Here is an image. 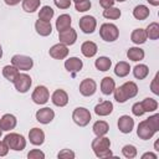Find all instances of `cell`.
<instances>
[{"mask_svg": "<svg viewBox=\"0 0 159 159\" xmlns=\"http://www.w3.org/2000/svg\"><path fill=\"white\" fill-rule=\"evenodd\" d=\"M94 66H96V68H97L98 71L106 72V71H108V70L111 68L112 61H111V58L107 57V56H101V57H98V58L94 61Z\"/></svg>", "mask_w": 159, "mask_h": 159, "instance_id": "f1b7e54d", "label": "cell"}, {"mask_svg": "<svg viewBox=\"0 0 159 159\" xmlns=\"http://www.w3.org/2000/svg\"><path fill=\"white\" fill-rule=\"evenodd\" d=\"M147 34H145V30L144 29H135V30H133L132 31V34H130V40H132V42L133 43H135V45H142V43H144L145 41H147Z\"/></svg>", "mask_w": 159, "mask_h": 159, "instance_id": "cb8c5ba5", "label": "cell"}, {"mask_svg": "<svg viewBox=\"0 0 159 159\" xmlns=\"http://www.w3.org/2000/svg\"><path fill=\"white\" fill-rule=\"evenodd\" d=\"M4 142L7 144L9 149H12L15 152H21L26 147V139L24 138V135L19 134V133L6 134L5 138H4Z\"/></svg>", "mask_w": 159, "mask_h": 159, "instance_id": "7a4b0ae2", "label": "cell"}, {"mask_svg": "<svg viewBox=\"0 0 159 159\" xmlns=\"http://www.w3.org/2000/svg\"><path fill=\"white\" fill-rule=\"evenodd\" d=\"M71 24H72L71 16L67 15V14H62V15H60V16L57 17V20H56V29H57V31L60 32V31H63V30L71 27Z\"/></svg>", "mask_w": 159, "mask_h": 159, "instance_id": "603a6c76", "label": "cell"}, {"mask_svg": "<svg viewBox=\"0 0 159 159\" xmlns=\"http://www.w3.org/2000/svg\"><path fill=\"white\" fill-rule=\"evenodd\" d=\"M120 15H122L120 10L117 9V7H114V6L103 10V16L106 19H109V20H117V19L120 17Z\"/></svg>", "mask_w": 159, "mask_h": 159, "instance_id": "8d00e7d4", "label": "cell"}, {"mask_svg": "<svg viewBox=\"0 0 159 159\" xmlns=\"http://www.w3.org/2000/svg\"><path fill=\"white\" fill-rule=\"evenodd\" d=\"M113 111V103L111 101H103L98 104H96L94 107V113L99 117H106L109 116Z\"/></svg>", "mask_w": 159, "mask_h": 159, "instance_id": "d6986e66", "label": "cell"}, {"mask_svg": "<svg viewBox=\"0 0 159 159\" xmlns=\"http://www.w3.org/2000/svg\"><path fill=\"white\" fill-rule=\"evenodd\" d=\"M129 71H130V66L125 61H119L116 65V67H114V73L118 77H125V76H128L129 75Z\"/></svg>", "mask_w": 159, "mask_h": 159, "instance_id": "4dcf8cb0", "label": "cell"}, {"mask_svg": "<svg viewBox=\"0 0 159 159\" xmlns=\"http://www.w3.org/2000/svg\"><path fill=\"white\" fill-rule=\"evenodd\" d=\"M15 86V89L20 93H26L31 84H32V80L27 73H19L17 77L15 78V81L12 82Z\"/></svg>", "mask_w": 159, "mask_h": 159, "instance_id": "8992f818", "label": "cell"}, {"mask_svg": "<svg viewBox=\"0 0 159 159\" xmlns=\"http://www.w3.org/2000/svg\"><path fill=\"white\" fill-rule=\"evenodd\" d=\"M144 50H142L140 47H129L128 51H127V57L128 60L130 61H134V62H138V61H142L144 58Z\"/></svg>", "mask_w": 159, "mask_h": 159, "instance_id": "484cf974", "label": "cell"}, {"mask_svg": "<svg viewBox=\"0 0 159 159\" xmlns=\"http://www.w3.org/2000/svg\"><path fill=\"white\" fill-rule=\"evenodd\" d=\"M91 1L89 0H83V1H80V2H76L75 4V7L78 12H84V11H88L91 9Z\"/></svg>", "mask_w": 159, "mask_h": 159, "instance_id": "ab89813d", "label": "cell"}, {"mask_svg": "<svg viewBox=\"0 0 159 159\" xmlns=\"http://www.w3.org/2000/svg\"><path fill=\"white\" fill-rule=\"evenodd\" d=\"M19 73H20L19 70L12 65H6L2 67V76L10 82H14Z\"/></svg>", "mask_w": 159, "mask_h": 159, "instance_id": "f546056e", "label": "cell"}, {"mask_svg": "<svg viewBox=\"0 0 159 159\" xmlns=\"http://www.w3.org/2000/svg\"><path fill=\"white\" fill-rule=\"evenodd\" d=\"M147 120H148V123L150 124V127H152L155 132L159 130V114H158V113L150 116L149 118H147Z\"/></svg>", "mask_w": 159, "mask_h": 159, "instance_id": "60d3db41", "label": "cell"}, {"mask_svg": "<svg viewBox=\"0 0 159 159\" xmlns=\"http://www.w3.org/2000/svg\"><path fill=\"white\" fill-rule=\"evenodd\" d=\"M51 101H52V103H53L55 106H57V107H65V106L68 103V94H67V92H66L65 89L58 88V89H56V91L52 93Z\"/></svg>", "mask_w": 159, "mask_h": 159, "instance_id": "9a60e30c", "label": "cell"}, {"mask_svg": "<svg viewBox=\"0 0 159 159\" xmlns=\"http://www.w3.org/2000/svg\"><path fill=\"white\" fill-rule=\"evenodd\" d=\"M82 67H83V62L78 57H70L68 60L65 61V68L71 73L80 72L82 70Z\"/></svg>", "mask_w": 159, "mask_h": 159, "instance_id": "ac0fdd59", "label": "cell"}, {"mask_svg": "<svg viewBox=\"0 0 159 159\" xmlns=\"http://www.w3.org/2000/svg\"><path fill=\"white\" fill-rule=\"evenodd\" d=\"M9 153V147L4 140H0V157H5Z\"/></svg>", "mask_w": 159, "mask_h": 159, "instance_id": "7dc6e473", "label": "cell"}, {"mask_svg": "<svg viewBox=\"0 0 159 159\" xmlns=\"http://www.w3.org/2000/svg\"><path fill=\"white\" fill-rule=\"evenodd\" d=\"M80 1H83V0H73V2L76 4V2H80Z\"/></svg>", "mask_w": 159, "mask_h": 159, "instance_id": "db71d44e", "label": "cell"}, {"mask_svg": "<svg viewBox=\"0 0 159 159\" xmlns=\"http://www.w3.org/2000/svg\"><path fill=\"white\" fill-rule=\"evenodd\" d=\"M150 5H153V6H158L159 5V0H147Z\"/></svg>", "mask_w": 159, "mask_h": 159, "instance_id": "816d5d0a", "label": "cell"}, {"mask_svg": "<svg viewBox=\"0 0 159 159\" xmlns=\"http://www.w3.org/2000/svg\"><path fill=\"white\" fill-rule=\"evenodd\" d=\"M132 113L134 114V116H137V117H142L145 112H144V109H143V107H142V103L140 102H135L133 106H132Z\"/></svg>", "mask_w": 159, "mask_h": 159, "instance_id": "ee69618b", "label": "cell"}, {"mask_svg": "<svg viewBox=\"0 0 159 159\" xmlns=\"http://www.w3.org/2000/svg\"><path fill=\"white\" fill-rule=\"evenodd\" d=\"M145 158L157 159V158H158V155H157V154H154V153H150V152H148V153H144V154L142 155V159H145Z\"/></svg>", "mask_w": 159, "mask_h": 159, "instance_id": "681fc988", "label": "cell"}, {"mask_svg": "<svg viewBox=\"0 0 159 159\" xmlns=\"http://www.w3.org/2000/svg\"><path fill=\"white\" fill-rule=\"evenodd\" d=\"M75 157H76V154L71 149H62L57 154V158H60V159H73Z\"/></svg>", "mask_w": 159, "mask_h": 159, "instance_id": "b9f144b4", "label": "cell"}, {"mask_svg": "<svg viewBox=\"0 0 159 159\" xmlns=\"http://www.w3.org/2000/svg\"><path fill=\"white\" fill-rule=\"evenodd\" d=\"M35 117H36L37 122H40L42 124H48V123H51L53 120L55 112H53V109H51L48 107H43V108H41V109H39L36 112Z\"/></svg>", "mask_w": 159, "mask_h": 159, "instance_id": "7c38bea8", "label": "cell"}, {"mask_svg": "<svg viewBox=\"0 0 159 159\" xmlns=\"http://www.w3.org/2000/svg\"><path fill=\"white\" fill-rule=\"evenodd\" d=\"M155 133H157V132L150 127V124L148 123L147 119L139 122L138 128H137V135H138L140 139H143V140H148V139H150Z\"/></svg>", "mask_w": 159, "mask_h": 159, "instance_id": "30bf717a", "label": "cell"}, {"mask_svg": "<svg viewBox=\"0 0 159 159\" xmlns=\"http://www.w3.org/2000/svg\"><path fill=\"white\" fill-rule=\"evenodd\" d=\"M92 129H93V133L96 134V137H102V135H106L108 133L109 125L104 120H97V122H94Z\"/></svg>", "mask_w": 159, "mask_h": 159, "instance_id": "4316f807", "label": "cell"}, {"mask_svg": "<svg viewBox=\"0 0 159 159\" xmlns=\"http://www.w3.org/2000/svg\"><path fill=\"white\" fill-rule=\"evenodd\" d=\"M150 89H152V92L154 93V94H159V73H157L155 76H154V78H153V81H152V83H150Z\"/></svg>", "mask_w": 159, "mask_h": 159, "instance_id": "f6af8a7d", "label": "cell"}, {"mask_svg": "<svg viewBox=\"0 0 159 159\" xmlns=\"http://www.w3.org/2000/svg\"><path fill=\"white\" fill-rule=\"evenodd\" d=\"M114 1H118V2H123V1H125V0H114Z\"/></svg>", "mask_w": 159, "mask_h": 159, "instance_id": "11a10c76", "label": "cell"}, {"mask_svg": "<svg viewBox=\"0 0 159 159\" xmlns=\"http://www.w3.org/2000/svg\"><path fill=\"white\" fill-rule=\"evenodd\" d=\"M122 89L125 94V97L129 99V98H133L138 94V86L133 82V81H128V82H124L122 86Z\"/></svg>", "mask_w": 159, "mask_h": 159, "instance_id": "d4e9b609", "label": "cell"}, {"mask_svg": "<svg viewBox=\"0 0 159 159\" xmlns=\"http://www.w3.org/2000/svg\"><path fill=\"white\" fill-rule=\"evenodd\" d=\"M97 91V83L92 78H84L80 83V93L84 97L93 96Z\"/></svg>", "mask_w": 159, "mask_h": 159, "instance_id": "9c48e42d", "label": "cell"}, {"mask_svg": "<svg viewBox=\"0 0 159 159\" xmlns=\"http://www.w3.org/2000/svg\"><path fill=\"white\" fill-rule=\"evenodd\" d=\"M114 88H116V82H114V80L112 77L107 76V77L102 78V81H101V91H102L103 94H106V96L112 94Z\"/></svg>", "mask_w": 159, "mask_h": 159, "instance_id": "44dd1931", "label": "cell"}, {"mask_svg": "<svg viewBox=\"0 0 159 159\" xmlns=\"http://www.w3.org/2000/svg\"><path fill=\"white\" fill-rule=\"evenodd\" d=\"M58 40H60L61 43H63L66 46H71L77 40V32H76L75 29L68 27V29L58 32Z\"/></svg>", "mask_w": 159, "mask_h": 159, "instance_id": "8fae6325", "label": "cell"}, {"mask_svg": "<svg viewBox=\"0 0 159 159\" xmlns=\"http://www.w3.org/2000/svg\"><path fill=\"white\" fill-rule=\"evenodd\" d=\"M35 30L40 36H48L52 32V25L50 21H43L39 19L35 22Z\"/></svg>", "mask_w": 159, "mask_h": 159, "instance_id": "ffe728a7", "label": "cell"}, {"mask_svg": "<svg viewBox=\"0 0 159 159\" xmlns=\"http://www.w3.org/2000/svg\"><path fill=\"white\" fill-rule=\"evenodd\" d=\"M137 148L134 147V145H132V144H127V145H124L123 148H122V154H123V157L124 158H127V159H133V158H135L137 157Z\"/></svg>", "mask_w": 159, "mask_h": 159, "instance_id": "74e56055", "label": "cell"}, {"mask_svg": "<svg viewBox=\"0 0 159 159\" xmlns=\"http://www.w3.org/2000/svg\"><path fill=\"white\" fill-rule=\"evenodd\" d=\"M140 103H142V107H143L144 112H149L150 113V112H155L158 109V102L154 98H150V97L144 98Z\"/></svg>", "mask_w": 159, "mask_h": 159, "instance_id": "e575fe53", "label": "cell"}, {"mask_svg": "<svg viewBox=\"0 0 159 159\" xmlns=\"http://www.w3.org/2000/svg\"><path fill=\"white\" fill-rule=\"evenodd\" d=\"M91 147L97 158H108V157L113 155V153L111 150V140H109V138H107L104 135L96 137L92 140Z\"/></svg>", "mask_w": 159, "mask_h": 159, "instance_id": "6da1fadb", "label": "cell"}, {"mask_svg": "<svg viewBox=\"0 0 159 159\" xmlns=\"http://www.w3.org/2000/svg\"><path fill=\"white\" fill-rule=\"evenodd\" d=\"M150 11H149V7L145 6V5H137L134 9H133V16L134 19L137 20H145L148 16H149Z\"/></svg>", "mask_w": 159, "mask_h": 159, "instance_id": "83f0119b", "label": "cell"}, {"mask_svg": "<svg viewBox=\"0 0 159 159\" xmlns=\"http://www.w3.org/2000/svg\"><path fill=\"white\" fill-rule=\"evenodd\" d=\"M4 1H5L6 5H9V6H14V5H17L21 0H4Z\"/></svg>", "mask_w": 159, "mask_h": 159, "instance_id": "f907efd6", "label": "cell"}, {"mask_svg": "<svg viewBox=\"0 0 159 159\" xmlns=\"http://www.w3.org/2000/svg\"><path fill=\"white\" fill-rule=\"evenodd\" d=\"M48 53H50V56H51L52 58H55V60H63V58H66L67 55H68V48H67L66 45H63V43L60 42V43L53 45V46L48 50Z\"/></svg>", "mask_w": 159, "mask_h": 159, "instance_id": "4fadbf2b", "label": "cell"}, {"mask_svg": "<svg viewBox=\"0 0 159 159\" xmlns=\"http://www.w3.org/2000/svg\"><path fill=\"white\" fill-rule=\"evenodd\" d=\"M2 57V47H1V45H0V58Z\"/></svg>", "mask_w": 159, "mask_h": 159, "instance_id": "f5cc1de1", "label": "cell"}, {"mask_svg": "<svg viewBox=\"0 0 159 159\" xmlns=\"http://www.w3.org/2000/svg\"><path fill=\"white\" fill-rule=\"evenodd\" d=\"M99 36L102 37V40H104L106 42H113L118 39L119 36V30L114 24H102L99 27Z\"/></svg>", "mask_w": 159, "mask_h": 159, "instance_id": "3957f363", "label": "cell"}, {"mask_svg": "<svg viewBox=\"0 0 159 159\" xmlns=\"http://www.w3.org/2000/svg\"><path fill=\"white\" fill-rule=\"evenodd\" d=\"M97 50L98 47L93 41H84L81 45V52L86 57H93L97 53Z\"/></svg>", "mask_w": 159, "mask_h": 159, "instance_id": "7402d4cb", "label": "cell"}, {"mask_svg": "<svg viewBox=\"0 0 159 159\" xmlns=\"http://www.w3.org/2000/svg\"><path fill=\"white\" fill-rule=\"evenodd\" d=\"M41 0H22V10L26 12H35L40 7Z\"/></svg>", "mask_w": 159, "mask_h": 159, "instance_id": "d590c367", "label": "cell"}, {"mask_svg": "<svg viewBox=\"0 0 159 159\" xmlns=\"http://www.w3.org/2000/svg\"><path fill=\"white\" fill-rule=\"evenodd\" d=\"M48 98H50V92L45 86H37L31 94V99L36 104H45L48 101Z\"/></svg>", "mask_w": 159, "mask_h": 159, "instance_id": "ba28073f", "label": "cell"}, {"mask_svg": "<svg viewBox=\"0 0 159 159\" xmlns=\"http://www.w3.org/2000/svg\"><path fill=\"white\" fill-rule=\"evenodd\" d=\"M99 5L103 9H108L114 5V0H99Z\"/></svg>", "mask_w": 159, "mask_h": 159, "instance_id": "c3c4849f", "label": "cell"}, {"mask_svg": "<svg viewBox=\"0 0 159 159\" xmlns=\"http://www.w3.org/2000/svg\"><path fill=\"white\" fill-rule=\"evenodd\" d=\"M134 128V119L127 114L119 117L118 119V129L119 132H122L123 134H128L133 130Z\"/></svg>", "mask_w": 159, "mask_h": 159, "instance_id": "5bb4252c", "label": "cell"}, {"mask_svg": "<svg viewBox=\"0 0 159 159\" xmlns=\"http://www.w3.org/2000/svg\"><path fill=\"white\" fill-rule=\"evenodd\" d=\"M133 75L137 80H144L148 75H149V68L147 65H143V63H139L134 68H133Z\"/></svg>", "mask_w": 159, "mask_h": 159, "instance_id": "1f68e13d", "label": "cell"}, {"mask_svg": "<svg viewBox=\"0 0 159 159\" xmlns=\"http://www.w3.org/2000/svg\"><path fill=\"white\" fill-rule=\"evenodd\" d=\"M16 124H17V119L14 114L6 113L0 118V128L5 132H9V130L14 129L16 127Z\"/></svg>", "mask_w": 159, "mask_h": 159, "instance_id": "2e32d148", "label": "cell"}, {"mask_svg": "<svg viewBox=\"0 0 159 159\" xmlns=\"http://www.w3.org/2000/svg\"><path fill=\"white\" fill-rule=\"evenodd\" d=\"M72 119H73V122L77 125L86 127L91 122L92 117H91V113H89V111L87 108H84V107H77V108L73 109Z\"/></svg>", "mask_w": 159, "mask_h": 159, "instance_id": "277c9868", "label": "cell"}, {"mask_svg": "<svg viewBox=\"0 0 159 159\" xmlns=\"http://www.w3.org/2000/svg\"><path fill=\"white\" fill-rule=\"evenodd\" d=\"M147 37L150 40H158L159 39V24L158 22H150L145 29Z\"/></svg>", "mask_w": 159, "mask_h": 159, "instance_id": "d6a6232c", "label": "cell"}, {"mask_svg": "<svg viewBox=\"0 0 159 159\" xmlns=\"http://www.w3.org/2000/svg\"><path fill=\"white\" fill-rule=\"evenodd\" d=\"M113 94H114V99H116L118 103H124V102L128 101V98L125 97V94H124V92H123V89H122L120 86L117 87V88H114Z\"/></svg>", "mask_w": 159, "mask_h": 159, "instance_id": "f35d334b", "label": "cell"}, {"mask_svg": "<svg viewBox=\"0 0 159 159\" xmlns=\"http://www.w3.org/2000/svg\"><path fill=\"white\" fill-rule=\"evenodd\" d=\"M29 140L32 145H41L45 142V133L40 128H32L29 132Z\"/></svg>", "mask_w": 159, "mask_h": 159, "instance_id": "e0dca14e", "label": "cell"}, {"mask_svg": "<svg viewBox=\"0 0 159 159\" xmlns=\"http://www.w3.org/2000/svg\"><path fill=\"white\" fill-rule=\"evenodd\" d=\"M53 2L58 9H63V10L71 6V0H53Z\"/></svg>", "mask_w": 159, "mask_h": 159, "instance_id": "bcb514c9", "label": "cell"}, {"mask_svg": "<svg viewBox=\"0 0 159 159\" xmlns=\"http://www.w3.org/2000/svg\"><path fill=\"white\" fill-rule=\"evenodd\" d=\"M78 25H80V29L82 30V32L93 34L96 27H97V20L91 15H84V16H82L80 19Z\"/></svg>", "mask_w": 159, "mask_h": 159, "instance_id": "52a82bcc", "label": "cell"}, {"mask_svg": "<svg viewBox=\"0 0 159 159\" xmlns=\"http://www.w3.org/2000/svg\"><path fill=\"white\" fill-rule=\"evenodd\" d=\"M53 15H55V11L48 5L42 6L40 9V11H39V19L40 20H43V21H51V19L53 17Z\"/></svg>", "mask_w": 159, "mask_h": 159, "instance_id": "836d02e7", "label": "cell"}, {"mask_svg": "<svg viewBox=\"0 0 159 159\" xmlns=\"http://www.w3.org/2000/svg\"><path fill=\"white\" fill-rule=\"evenodd\" d=\"M11 65L15 66L19 71H29L34 66V61L30 56L26 55H14L11 58Z\"/></svg>", "mask_w": 159, "mask_h": 159, "instance_id": "5b68a950", "label": "cell"}, {"mask_svg": "<svg viewBox=\"0 0 159 159\" xmlns=\"http://www.w3.org/2000/svg\"><path fill=\"white\" fill-rule=\"evenodd\" d=\"M1 135H2V129L0 128V138H1Z\"/></svg>", "mask_w": 159, "mask_h": 159, "instance_id": "9f6ffc18", "label": "cell"}, {"mask_svg": "<svg viewBox=\"0 0 159 159\" xmlns=\"http://www.w3.org/2000/svg\"><path fill=\"white\" fill-rule=\"evenodd\" d=\"M27 158L29 159H43L45 158V153L40 149H32L27 153Z\"/></svg>", "mask_w": 159, "mask_h": 159, "instance_id": "7bdbcfd3", "label": "cell"}]
</instances>
